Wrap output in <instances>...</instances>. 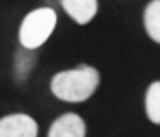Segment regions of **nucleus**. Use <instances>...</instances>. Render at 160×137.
<instances>
[{
  "instance_id": "nucleus-1",
  "label": "nucleus",
  "mask_w": 160,
  "mask_h": 137,
  "mask_svg": "<svg viewBox=\"0 0 160 137\" xmlns=\"http://www.w3.org/2000/svg\"><path fill=\"white\" fill-rule=\"evenodd\" d=\"M99 72L95 67L80 64L75 68L61 70L53 75L50 91L56 99L69 104H80L88 101L99 86Z\"/></svg>"
},
{
  "instance_id": "nucleus-2",
  "label": "nucleus",
  "mask_w": 160,
  "mask_h": 137,
  "mask_svg": "<svg viewBox=\"0 0 160 137\" xmlns=\"http://www.w3.org/2000/svg\"><path fill=\"white\" fill-rule=\"evenodd\" d=\"M58 22L56 11L50 7H40L29 11L21 21L18 38L26 50H37L55 32Z\"/></svg>"
},
{
  "instance_id": "nucleus-3",
  "label": "nucleus",
  "mask_w": 160,
  "mask_h": 137,
  "mask_svg": "<svg viewBox=\"0 0 160 137\" xmlns=\"http://www.w3.org/2000/svg\"><path fill=\"white\" fill-rule=\"evenodd\" d=\"M38 125L28 113H10L0 118V137H37Z\"/></svg>"
},
{
  "instance_id": "nucleus-4",
  "label": "nucleus",
  "mask_w": 160,
  "mask_h": 137,
  "mask_svg": "<svg viewBox=\"0 0 160 137\" xmlns=\"http://www.w3.org/2000/svg\"><path fill=\"white\" fill-rule=\"evenodd\" d=\"M85 135H87L85 121L82 116L74 112H68L58 116L48 129V137H85Z\"/></svg>"
},
{
  "instance_id": "nucleus-5",
  "label": "nucleus",
  "mask_w": 160,
  "mask_h": 137,
  "mask_svg": "<svg viewBox=\"0 0 160 137\" xmlns=\"http://www.w3.org/2000/svg\"><path fill=\"white\" fill-rule=\"evenodd\" d=\"M61 7L75 24L85 26L96 16L98 0H61Z\"/></svg>"
},
{
  "instance_id": "nucleus-6",
  "label": "nucleus",
  "mask_w": 160,
  "mask_h": 137,
  "mask_svg": "<svg viewBox=\"0 0 160 137\" xmlns=\"http://www.w3.org/2000/svg\"><path fill=\"white\" fill-rule=\"evenodd\" d=\"M144 29L152 42L160 45V0H151L144 8Z\"/></svg>"
},
{
  "instance_id": "nucleus-7",
  "label": "nucleus",
  "mask_w": 160,
  "mask_h": 137,
  "mask_svg": "<svg viewBox=\"0 0 160 137\" xmlns=\"http://www.w3.org/2000/svg\"><path fill=\"white\" fill-rule=\"evenodd\" d=\"M144 110L151 123L160 126V80L152 81L144 94Z\"/></svg>"
}]
</instances>
